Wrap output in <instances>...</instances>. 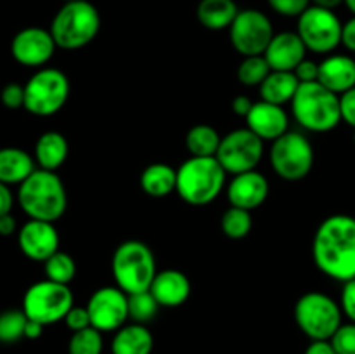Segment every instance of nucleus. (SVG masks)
Segmentation results:
<instances>
[{
    "mask_svg": "<svg viewBox=\"0 0 355 354\" xmlns=\"http://www.w3.org/2000/svg\"><path fill=\"white\" fill-rule=\"evenodd\" d=\"M312 259L322 274L336 281L355 278V217L335 214L326 217L312 239Z\"/></svg>",
    "mask_w": 355,
    "mask_h": 354,
    "instance_id": "f257e3e1",
    "label": "nucleus"
},
{
    "mask_svg": "<svg viewBox=\"0 0 355 354\" xmlns=\"http://www.w3.org/2000/svg\"><path fill=\"white\" fill-rule=\"evenodd\" d=\"M17 201L30 219L55 222L68 208V194L61 177L52 170L35 169L19 184Z\"/></svg>",
    "mask_w": 355,
    "mask_h": 354,
    "instance_id": "f03ea898",
    "label": "nucleus"
},
{
    "mask_svg": "<svg viewBox=\"0 0 355 354\" xmlns=\"http://www.w3.org/2000/svg\"><path fill=\"white\" fill-rule=\"evenodd\" d=\"M227 172L215 156H189L177 169V193L186 203L203 207L217 200Z\"/></svg>",
    "mask_w": 355,
    "mask_h": 354,
    "instance_id": "7ed1b4c3",
    "label": "nucleus"
},
{
    "mask_svg": "<svg viewBox=\"0 0 355 354\" xmlns=\"http://www.w3.org/2000/svg\"><path fill=\"white\" fill-rule=\"evenodd\" d=\"M291 113L307 130L329 132L342 121L340 96L326 89L321 82L300 83L291 101Z\"/></svg>",
    "mask_w": 355,
    "mask_h": 354,
    "instance_id": "20e7f679",
    "label": "nucleus"
},
{
    "mask_svg": "<svg viewBox=\"0 0 355 354\" xmlns=\"http://www.w3.org/2000/svg\"><path fill=\"white\" fill-rule=\"evenodd\" d=\"M99 28L101 16L96 6L87 0H73L55 12L49 31L59 49L76 51L89 45L97 37Z\"/></svg>",
    "mask_w": 355,
    "mask_h": 354,
    "instance_id": "39448f33",
    "label": "nucleus"
},
{
    "mask_svg": "<svg viewBox=\"0 0 355 354\" xmlns=\"http://www.w3.org/2000/svg\"><path fill=\"white\" fill-rule=\"evenodd\" d=\"M111 271L116 287L128 295L149 290L158 273L155 253L139 239H127L116 246L111 260Z\"/></svg>",
    "mask_w": 355,
    "mask_h": 354,
    "instance_id": "423d86ee",
    "label": "nucleus"
},
{
    "mask_svg": "<svg viewBox=\"0 0 355 354\" xmlns=\"http://www.w3.org/2000/svg\"><path fill=\"white\" fill-rule=\"evenodd\" d=\"M342 316L338 302L322 292H307L295 304V321L311 340H331Z\"/></svg>",
    "mask_w": 355,
    "mask_h": 354,
    "instance_id": "0eeeda50",
    "label": "nucleus"
},
{
    "mask_svg": "<svg viewBox=\"0 0 355 354\" xmlns=\"http://www.w3.org/2000/svg\"><path fill=\"white\" fill-rule=\"evenodd\" d=\"M69 97V78L58 68H40L24 85V110L35 117H52Z\"/></svg>",
    "mask_w": 355,
    "mask_h": 354,
    "instance_id": "6e6552de",
    "label": "nucleus"
},
{
    "mask_svg": "<svg viewBox=\"0 0 355 354\" xmlns=\"http://www.w3.org/2000/svg\"><path fill=\"white\" fill-rule=\"evenodd\" d=\"M75 305L73 292L68 285L42 280L31 285L23 297V311L33 321L44 326L64 321L69 309Z\"/></svg>",
    "mask_w": 355,
    "mask_h": 354,
    "instance_id": "1a4fd4ad",
    "label": "nucleus"
},
{
    "mask_svg": "<svg viewBox=\"0 0 355 354\" xmlns=\"http://www.w3.org/2000/svg\"><path fill=\"white\" fill-rule=\"evenodd\" d=\"M314 148L300 132H290L272 141L269 160L274 172L283 180L297 183L305 179L314 167Z\"/></svg>",
    "mask_w": 355,
    "mask_h": 354,
    "instance_id": "9d476101",
    "label": "nucleus"
},
{
    "mask_svg": "<svg viewBox=\"0 0 355 354\" xmlns=\"http://www.w3.org/2000/svg\"><path fill=\"white\" fill-rule=\"evenodd\" d=\"M343 23L335 10L311 6L298 16L297 33L305 44L307 51L318 54H328L342 44Z\"/></svg>",
    "mask_w": 355,
    "mask_h": 354,
    "instance_id": "9b49d317",
    "label": "nucleus"
},
{
    "mask_svg": "<svg viewBox=\"0 0 355 354\" xmlns=\"http://www.w3.org/2000/svg\"><path fill=\"white\" fill-rule=\"evenodd\" d=\"M215 158L224 170L232 176L250 172L259 167L263 158V141L248 127L236 128L222 137Z\"/></svg>",
    "mask_w": 355,
    "mask_h": 354,
    "instance_id": "f8f14e48",
    "label": "nucleus"
},
{
    "mask_svg": "<svg viewBox=\"0 0 355 354\" xmlns=\"http://www.w3.org/2000/svg\"><path fill=\"white\" fill-rule=\"evenodd\" d=\"M274 28L269 17L257 9L239 10L229 28V38L241 56H263L274 37Z\"/></svg>",
    "mask_w": 355,
    "mask_h": 354,
    "instance_id": "ddd939ff",
    "label": "nucleus"
},
{
    "mask_svg": "<svg viewBox=\"0 0 355 354\" xmlns=\"http://www.w3.org/2000/svg\"><path fill=\"white\" fill-rule=\"evenodd\" d=\"M90 323L99 332H116L127 323L128 294L118 287H101L87 302Z\"/></svg>",
    "mask_w": 355,
    "mask_h": 354,
    "instance_id": "4468645a",
    "label": "nucleus"
},
{
    "mask_svg": "<svg viewBox=\"0 0 355 354\" xmlns=\"http://www.w3.org/2000/svg\"><path fill=\"white\" fill-rule=\"evenodd\" d=\"M55 45L51 31L38 26L24 28L14 35L10 42V54L19 65L30 68H40L47 65L54 56Z\"/></svg>",
    "mask_w": 355,
    "mask_h": 354,
    "instance_id": "2eb2a0df",
    "label": "nucleus"
},
{
    "mask_svg": "<svg viewBox=\"0 0 355 354\" xmlns=\"http://www.w3.org/2000/svg\"><path fill=\"white\" fill-rule=\"evenodd\" d=\"M17 245L28 259L45 262L59 250V233L54 222L30 219L17 233Z\"/></svg>",
    "mask_w": 355,
    "mask_h": 354,
    "instance_id": "dca6fc26",
    "label": "nucleus"
},
{
    "mask_svg": "<svg viewBox=\"0 0 355 354\" xmlns=\"http://www.w3.org/2000/svg\"><path fill=\"white\" fill-rule=\"evenodd\" d=\"M269 196V180L257 170L234 176L227 186V200L231 207L255 210Z\"/></svg>",
    "mask_w": 355,
    "mask_h": 354,
    "instance_id": "f3484780",
    "label": "nucleus"
},
{
    "mask_svg": "<svg viewBox=\"0 0 355 354\" xmlns=\"http://www.w3.org/2000/svg\"><path fill=\"white\" fill-rule=\"evenodd\" d=\"M246 127L253 134L259 135L262 141H276L288 132L290 118L283 106L267 103V101H259V103H253L252 110L246 117Z\"/></svg>",
    "mask_w": 355,
    "mask_h": 354,
    "instance_id": "a211bd4d",
    "label": "nucleus"
},
{
    "mask_svg": "<svg viewBox=\"0 0 355 354\" xmlns=\"http://www.w3.org/2000/svg\"><path fill=\"white\" fill-rule=\"evenodd\" d=\"M305 54L307 47L297 31H281L272 37L269 47L263 52V58L272 71H295V68L305 59Z\"/></svg>",
    "mask_w": 355,
    "mask_h": 354,
    "instance_id": "6ab92c4d",
    "label": "nucleus"
},
{
    "mask_svg": "<svg viewBox=\"0 0 355 354\" xmlns=\"http://www.w3.org/2000/svg\"><path fill=\"white\" fill-rule=\"evenodd\" d=\"M149 290L159 307H179L189 298L191 281L179 269L158 271Z\"/></svg>",
    "mask_w": 355,
    "mask_h": 354,
    "instance_id": "aec40b11",
    "label": "nucleus"
},
{
    "mask_svg": "<svg viewBox=\"0 0 355 354\" xmlns=\"http://www.w3.org/2000/svg\"><path fill=\"white\" fill-rule=\"evenodd\" d=\"M331 92L345 94L355 87V59L347 54H331L319 62V78Z\"/></svg>",
    "mask_w": 355,
    "mask_h": 354,
    "instance_id": "412c9836",
    "label": "nucleus"
},
{
    "mask_svg": "<svg viewBox=\"0 0 355 354\" xmlns=\"http://www.w3.org/2000/svg\"><path fill=\"white\" fill-rule=\"evenodd\" d=\"M155 339L148 326L141 323H130L116 330L111 342L113 354H151Z\"/></svg>",
    "mask_w": 355,
    "mask_h": 354,
    "instance_id": "4be33fe9",
    "label": "nucleus"
},
{
    "mask_svg": "<svg viewBox=\"0 0 355 354\" xmlns=\"http://www.w3.org/2000/svg\"><path fill=\"white\" fill-rule=\"evenodd\" d=\"M69 153L68 139L58 130L44 132L35 144V162L44 170H55L62 167Z\"/></svg>",
    "mask_w": 355,
    "mask_h": 354,
    "instance_id": "5701e85b",
    "label": "nucleus"
},
{
    "mask_svg": "<svg viewBox=\"0 0 355 354\" xmlns=\"http://www.w3.org/2000/svg\"><path fill=\"white\" fill-rule=\"evenodd\" d=\"M35 170V158L21 148H0V183L21 184Z\"/></svg>",
    "mask_w": 355,
    "mask_h": 354,
    "instance_id": "b1692460",
    "label": "nucleus"
},
{
    "mask_svg": "<svg viewBox=\"0 0 355 354\" xmlns=\"http://www.w3.org/2000/svg\"><path fill=\"white\" fill-rule=\"evenodd\" d=\"M298 87H300V80L293 71H270L259 89L262 101L284 106L293 101Z\"/></svg>",
    "mask_w": 355,
    "mask_h": 354,
    "instance_id": "393cba45",
    "label": "nucleus"
},
{
    "mask_svg": "<svg viewBox=\"0 0 355 354\" xmlns=\"http://www.w3.org/2000/svg\"><path fill=\"white\" fill-rule=\"evenodd\" d=\"M239 9L234 0H201L198 3V21L208 30H225L231 28Z\"/></svg>",
    "mask_w": 355,
    "mask_h": 354,
    "instance_id": "a878e982",
    "label": "nucleus"
},
{
    "mask_svg": "<svg viewBox=\"0 0 355 354\" xmlns=\"http://www.w3.org/2000/svg\"><path fill=\"white\" fill-rule=\"evenodd\" d=\"M141 187L148 196H168L177 189V169L168 163H151L142 170Z\"/></svg>",
    "mask_w": 355,
    "mask_h": 354,
    "instance_id": "bb28decb",
    "label": "nucleus"
},
{
    "mask_svg": "<svg viewBox=\"0 0 355 354\" xmlns=\"http://www.w3.org/2000/svg\"><path fill=\"white\" fill-rule=\"evenodd\" d=\"M220 141V134L207 124L194 125L186 134V148L191 156H215Z\"/></svg>",
    "mask_w": 355,
    "mask_h": 354,
    "instance_id": "cd10ccee",
    "label": "nucleus"
},
{
    "mask_svg": "<svg viewBox=\"0 0 355 354\" xmlns=\"http://www.w3.org/2000/svg\"><path fill=\"white\" fill-rule=\"evenodd\" d=\"M252 212L239 207H229L220 219L222 233L231 239L246 238L252 231Z\"/></svg>",
    "mask_w": 355,
    "mask_h": 354,
    "instance_id": "c85d7f7f",
    "label": "nucleus"
},
{
    "mask_svg": "<svg viewBox=\"0 0 355 354\" xmlns=\"http://www.w3.org/2000/svg\"><path fill=\"white\" fill-rule=\"evenodd\" d=\"M44 269L47 280L61 285H69L76 274V264L69 253L58 250L54 255H51L45 260Z\"/></svg>",
    "mask_w": 355,
    "mask_h": 354,
    "instance_id": "c756f323",
    "label": "nucleus"
},
{
    "mask_svg": "<svg viewBox=\"0 0 355 354\" xmlns=\"http://www.w3.org/2000/svg\"><path fill=\"white\" fill-rule=\"evenodd\" d=\"M158 309L159 304L153 297L151 290L128 295V318L134 323L146 325L151 319H155V316L158 314Z\"/></svg>",
    "mask_w": 355,
    "mask_h": 354,
    "instance_id": "7c9ffc66",
    "label": "nucleus"
},
{
    "mask_svg": "<svg viewBox=\"0 0 355 354\" xmlns=\"http://www.w3.org/2000/svg\"><path fill=\"white\" fill-rule=\"evenodd\" d=\"M272 71L263 56H248L238 68V80L246 87H260Z\"/></svg>",
    "mask_w": 355,
    "mask_h": 354,
    "instance_id": "2f4dec72",
    "label": "nucleus"
},
{
    "mask_svg": "<svg viewBox=\"0 0 355 354\" xmlns=\"http://www.w3.org/2000/svg\"><path fill=\"white\" fill-rule=\"evenodd\" d=\"M28 316L23 309H7L0 312V342L14 344L24 339V328H26Z\"/></svg>",
    "mask_w": 355,
    "mask_h": 354,
    "instance_id": "473e14b6",
    "label": "nucleus"
},
{
    "mask_svg": "<svg viewBox=\"0 0 355 354\" xmlns=\"http://www.w3.org/2000/svg\"><path fill=\"white\" fill-rule=\"evenodd\" d=\"M103 332L89 326L80 332H73L68 342V354H103Z\"/></svg>",
    "mask_w": 355,
    "mask_h": 354,
    "instance_id": "72a5a7b5",
    "label": "nucleus"
},
{
    "mask_svg": "<svg viewBox=\"0 0 355 354\" xmlns=\"http://www.w3.org/2000/svg\"><path fill=\"white\" fill-rule=\"evenodd\" d=\"M329 342L336 354H355V323H342Z\"/></svg>",
    "mask_w": 355,
    "mask_h": 354,
    "instance_id": "f704fd0d",
    "label": "nucleus"
},
{
    "mask_svg": "<svg viewBox=\"0 0 355 354\" xmlns=\"http://www.w3.org/2000/svg\"><path fill=\"white\" fill-rule=\"evenodd\" d=\"M270 9L286 17H298L312 6L311 0H267Z\"/></svg>",
    "mask_w": 355,
    "mask_h": 354,
    "instance_id": "c9c22d12",
    "label": "nucleus"
},
{
    "mask_svg": "<svg viewBox=\"0 0 355 354\" xmlns=\"http://www.w3.org/2000/svg\"><path fill=\"white\" fill-rule=\"evenodd\" d=\"M0 101L7 110H19L24 108V85L19 83H7L0 92Z\"/></svg>",
    "mask_w": 355,
    "mask_h": 354,
    "instance_id": "e433bc0d",
    "label": "nucleus"
},
{
    "mask_svg": "<svg viewBox=\"0 0 355 354\" xmlns=\"http://www.w3.org/2000/svg\"><path fill=\"white\" fill-rule=\"evenodd\" d=\"M64 323L71 332H80V330H85L89 328V326H92V323H90V314L89 311H87V305L85 307L73 305V307L69 309L68 314H66Z\"/></svg>",
    "mask_w": 355,
    "mask_h": 354,
    "instance_id": "4c0bfd02",
    "label": "nucleus"
},
{
    "mask_svg": "<svg viewBox=\"0 0 355 354\" xmlns=\"http://www.w3.org/2000/svg\"><path fill=\"white\" fill-rule=\"evenodd\" d=\"M340 307L343 314L350 319V323H355V278L343 283Z\"/></svg>",
    "mask_w": 355,
    "mask_h": 354,
    "instance_id": "58836bf2",
    "label": "nucleus"
},
{
    "mask_svg": "<svg viewBox=\"0 0 355 354\" xmlns=\"http://www.w3.org/2000/svg\"><path fill=\"white\" fill-rule=\"evenodd\" d=\"M340 111H342V121L355 128V87L340 96Z\"/></svg>",
    "mask_w": 355,
    "mask_h": 354,
    "instance_id": "ea45409f",
    "label": "nucleus"
},
{
    "mask_svg": "<svg viewBox=\"0 0 355 354\" xmlns=\"http://www.w3.org/2000/svg\"><path fill=\"white\" fill-rule=\"evenodd\" d=\"M295 75L300 80V83H309V82H318L319 78V65L318 62L311 61V59L305 58L300 65L295 68Z\"/></svg>",
    "mask_w": 355,
    "mask_h": 354,
    "instance_id": "a19ab883",
    "label": "nucleus"
},
{
    "mask_svg": "<svg viewBox=\"0 0 355 354\" xmlns=\"http://www.w3.org/2000/svg\"><path fill=\"white\" fill-rule=\"evenodd\" d=\"M342 45H345L350 52H355V16L343 24Z\"/></svg>",
    "mask_w": 355,
    "mask_h": 354,
    "instance_id": "79ce46f5",
    "label": "nucleus"
},
{
    "mask_svg": "<svg viewBox=\"0 0 355 354\" xmlns=\"http://www.w3.org/2000/svg\"><path fill=\"white\" fill-rule=\"evenodd\" d=\"M12 203H14V196L12 193H10L9 186L0 183V217L6 214H10V210H12Z\"/></svg>",
    "mask_w": 355,
    "mask_h": 354,
    "instance_id": "37998d69",
    "label": "nucleus"
},
{
    "mask_svg": "<svg viewBox=\"0 0 355 354\" xmlns=\"http://www.w3.org/2000/svg\"><path fill=\"white\" fill-rule=\"evenodd\" d=\"M231 106H232V111H234L238 117L246 118V117H248L250 110H252L253 101L250 99L248 96H238V97H234V99H232Z\"/></svg>",
    "mask_w": 355,
    "mask_h": 354,
    "instance_id": "c03bdc74",
    "label": "nucleus"
},
{
    "mask_svg": "<svg viewBox=\"0 0 355 354\" xmlns=\"http://www.w3.org/2000/svg\"><path fill=\"white\" fill-rule=\"evenodd\" d=\"M305 354H336L329 340H312Z\"/></svg>",
    "mask_w": 355,
    "mask_h": 354,
    "instance_id": "a18cd8bd",
    "label": "nucleus"
},
{
    "mask_svg": "<svg viewBox=\"0 0 355 354\" xmlns=\"http://www.w3.org/2000/svg\"><path fill=\"white\" fill-rule=\"evenodd\" d=\"M16 219L10 214H6L0 217V236H10L16 233Z\"/></svg>",
    "mask_w": 355,
    "mask_h": 354,
    "instance_id": "49530a36",
    "label": "nucleus"
},
{
    "mask_svg": "<svg viewBox=\"0 0 355 354\" xmlns=\"http://www.w3.org/2000/svg\"><path fill=\"white\" fill-rule=\"evenodd\" d=\"M42 333H44V325L28 318L26 328H24V339L35 340L38 339V337H42Z\"/></svg>",
    "mask_w": 355,
    "mask_h": 354,
    "instance_id": "de8ad7c7",
    "label": "nucleus"
},
{
    "mask_svg": "<svg viewBox=\"0 0 355 354\" xmlns=\"http://www.w3.org/2000/svg\"><path fill=\"white\" fill-rule=\"evenodd\" d=\"M312 6H318L322 7V9H329V10H335L336 7L345 3V0H311Z\"/></svg>",
    "mask_w": 355,
    "mask_h": 354,
    "instance_id": "09e8293b",
    "label": "nucleus"
},
{
    "mask_svg": "<svg viewBox=\"0 0 355 354\" xmlns=\"http://www.w3.org/2000/svg\"><path fill=\"white\" fill-rule=\"evenodd\" d=\"M345 6L349 7L350 12H352L354 16H355V0H345Z\"/></svg>",
    "mask_w": 355,
    "mask_h": 354,
    "instance_id": "8fccbe9b",
    "label": "nucleus"
},
{
    "mask_svg": "<svg viewBox=\"0 0 355 354\" xmlns=\"http://www.w3.org/2000/svg\"><path fill=\"white\" fill-rule=\"evenodd\" d=\"M64 2H73V0H64Z\"/></svg>",
    "mask_w": 355,
    "mask_h": 354,
    "instance_id": "3c124183",
    "label": "nucleus"
},
{
    "mask_svg": "<svg viewBox=\"0 0 355 354\" xmlns=\"http://www.w3.org/2000/svg\"><path fill=\"white\" fill-rule=\"evenodd\" d=\"M354 142H355V132H354Z\"/></svg>",
    "mask_w": 355,
    "mask_h": 354,
    "instance_id": "603ef678",
    "label": "nucleus"
}]
</instances>
